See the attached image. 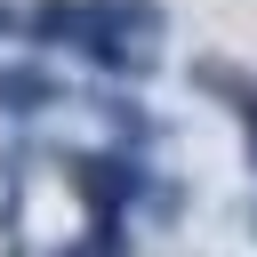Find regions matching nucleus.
<instances>
[{
  "label": "nucleus",
  "instance_id": "nucleus-1",
  "mask_svg": "<svg viewBox=\"0 0 257 257\" xmlns=\"http://www.w3.org/2000/svg\"><path fill=\"white\" fill-rule=\"evenodd\" d=\"M72 193H80V201L112 225V217L145 193V169H137L128 153H80V161H72Z\"/></svg>",
  "mask_w": 257,
  "mask_h": 257
},
{
  "label": "nucleus",
  "instance_id": "nucleus-2",
  "mask_svg": "<svg viewBox=\"0 0 257 257\" xmlns=\"http://www.w3.org/2000/svg\"><path fill=\"white\" fill-rule=\"evenodd\" d=\"M64 104V80L48 64H0V112H48Z\"/></svg>",
  "mask_w": 257,
  "mask_h": 257
},
{
  "label": "nucleus",
  "instance_id": "nucleus-3",
  "mask_svg": "<svg viewBox=\"0 0 257 257\" xmlns=\"http://www.w3.org/2000/svg\"><path fill=\"white\" fill-rule=\"evenodd\" d=\"M24 32H32V48H72L80 40V0H32Z\"/></svg>",
  "mask_w": 257,
  "mask_h": 257
},
{
  "label": "nucleus",
  "instance_id": "nucleus-4",
  "mask_svg": "<svg viewBox=\"0 0 257 257\" xmlns=\"http://www.w3.org/2000/svg\"><path fill=\"white\" fill-rule=\"evenodd\" d=\"M56 257H128V241H120V225H96L88 241H72V249H56Z\"/></svg>",
  "mask_w": 257,
  "mask_h": 257
},
{
  "label": "nucleus",
  "instance_id": "nucleus-5",
  "mask_svg": "<svg viewBox=\"0 0 257 257\" xmlns=\"http://www.w3.org/2000/svg\"><path fill=\"white\" fill-rule=\"evenodd\" d=\"M0 32H16V8H8V0H0Z\"/></svg>",
  "mask_w": 257,
  "mask_h": 257
},
{
  "label": "nucleus",
  "instance_id": "nucleus-6",
  "mask_svg": "<svg viewBox=\"0 0 257 257\" xmlns=\"http://www.w3.org/2000/svg\"><path fill=\"white\" fill-rule=\"evenodd\" d=\"M249 169H257V128H249Z\"/></svg>",
  "mask_w": 257,
  "mask_h": 257
},
{
  "label": "nucleus",
  "instance_id": "nucleus-7",
  "mask_svg": "<svg viewBox=\"0 0 257 257\" xmlns=\"http://www.w3.org/2000/svg\"><path fill=\"white\" fill-rule=\"evenodd\" d=\"M249 233H257V201H249Z\"/></svg>",
  "mask_w": 257,
  "mask_h": 257
}]
</instances>
